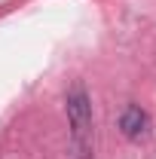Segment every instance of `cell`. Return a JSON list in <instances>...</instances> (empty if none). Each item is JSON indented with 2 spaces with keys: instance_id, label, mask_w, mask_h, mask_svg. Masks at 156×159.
Instances as JSON below:
<instances>
[{
  "instance_id": "cell-2",
  "label": "cell",
  "mask_w": 156,
  "mask_h": 159,
  "mask_svg": "<svg viewBox=\"0 0 156 159\" xmlns=\"http://www.w3.org/2000/svg\"><path fill=\"white\" fill-rule=\"evenodd\" d=\"M119 129H122L126 138L141 141V138H147V132H150V116H147L138 104H129V107L119 113Z\"/></svg>"
},
{
  "instance_id": "cell-1",
  "label": "cell",
  "mask_w": 156,
  "mask_h": 159,
  "mask_svg": "<svg viewBox=\"0 0 156 159\" xmlns=\"http://www.w3.org/2000/svg\"><path fill=\"white\" fill-rule=\"evenodd\" d=\"M67 125H71V159H92V101L83 83L67 92Z\"/></svg>"
}]
</instances>
